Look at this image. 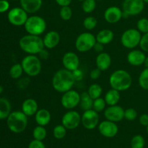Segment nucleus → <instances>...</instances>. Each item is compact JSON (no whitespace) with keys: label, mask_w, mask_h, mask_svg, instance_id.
Instances as JSON below:
<instances>
[{"label":"nucleus","mask_w":148,"mask_h":148,"mask_svg":"<svg viewBox=\"0 0 148 148\" xmlns=\"http://www.w3.org/2000/svg\"><path fill=\"white\" fill-rule=\"evenodd\" d=\"M75 81L72 72L66 69H61L56 71L51 79V85L53 89L58 92L64 93L72 90Z\"/></svg>","instance_id":"f257e3e1"},{"label":"nucleus","mask_w":148,"mask_h":148,"mask_svg":"<svg viewBox=\"0 0 148 148\" xmlns=\"http://www.w3.org/2000/svg\"><path fill=\"white\" fill-rule=\"evenodd\" d=\"M19 46L23 51L30 55H38L45 49L43 38L30 34L25 35L20 39Z\"/></svg>","instance_id":"f03ea898"},{"label":"nucleus","mask_w":148,"mask_h":148,"mask_svg":"<svg viewBox=\"0 0 148 148\" xmlns=\"http://www.w3.org/2000/svg\"><path fill=\"white\" fill-rule=\"evenodd\" d=\"M109 84L113 89L119 92L126 91L130 89L132 85V77L127 71L117 69L110 75Z\"/></svg>","instance_id":"7ed1b4c3"},{"label":"nucleus","mask_w":148,"mask_h":148,"mask_svg":"<svg viewBox=\"0 0 148 148\" xmlns=\"http://www.w3.org/2000/svg\"><path fill=\"white\" fill-rule=\"evenodd\" d=\"M28 116L22 111H15L10 113L7 119V124L9 130L13 133H22L27 128Z\"/></svg>","instance_id":"20e7f679"},{"label":"nucleus","mask_w":148,"mask_h":148,"mask_svg":"<svg viewBox=\"0 0 148 148\" xmlns=\"http://www.w3.org/2000/svg\"><path fill=\"white\" fill-rule=\"evenodd\" d=\"M21 64L24 73L29 77H36L41 72V61L38 55L28 54L25 56L22 60Z\"/></svg>","instance_id":"39448f33"},{"label":"nucleus","mask_w":148,"mask_h":148,"mask_svg":"<svg viewBox=\"0 0 148 148\" xmlns=\"http://www.w3.org/2000/svg\"><path fill=\"white\" fill-rule=\"evenodd\" d=\"M47 27L44 18L38 15L29 16L24 25V27L27 34L39 36L45 33Z\"/></svg>","instance_id":"423d86ee"},{"label":"nucleus","mask_w":148,"mask_h":148,"mask_svg":"<svg viewBox=\"0 0 148 148\" xmlns=\"http://www.w3.org/2000/svg\"><path fill=\"white\" fill-rule=\"evenodd\" d=\"M142 33L137 28H130L122 33L121 36V43L127 49H134L140 46Z\"/></svg>","instance_id":"0eeeda50"},{"label":"nucleus","mask_w":148,"mask_h":148,"mask_svg":"<svg viewBox=\"0 0 148 148\" xmlns=\"http://www.w3.org/2000/svg\"><path fill=\"white\" fill-rule=\"evenodd\" d=\"M96 43V38L90 32H83L77 37L75 46L77 50L80 53H85L93 49Z\"/></svg>","instance_id":"6e6552de"},{"label":"nucleus","mask_w":148,"mask_h":148,"mask_svg":"<svg viewBox=\"0 0 148 148\" xmlns=\"http://www.w3.org/2000/svg\"><path fill=\"white\" fill-rule=\"evenodd\" d=\"M28 17V13L22 7H14L9 10L7 14L8 21L14 26H24Z\"/></svg>","instance_id":"1a4fd4ad"},{"label":"nucleus","mask_w":148,"mask_h":148,"mask_svg":"<svg viewBox=\"0 0 148 148\" xmlns=\"http://www.w3.org/2000/svg\"><path fill=\"white\" fill-rule=\"evenodd\" d=\"M80 94L75 90H69L62 93L61 104L66 110H72L79 105Z\"/></svg>","instance_id":"9d476101"},{"label":"nucleus","mask_w":148,"mask_h":148,"mask_svg":"<svg viewBox=\"0 0 148 148\" xmlns=\"http://www.w3.org/2000/svg\"><path fill=\"white\" fill-rule=\"evenodd\" d=\"M100 123L99 114L95 110L90 109L85 111L81 115V124L85 129L92 130L98 127Z\"/></svg>","instance_id":"9b49d317"},{"label":"nucleus","mask_w":148,"mask_h":148,"mask_svg":"<svg viewBox=\"0 0 148 148\" xmlns=\"http://www.w3.org/2000/svg\"><path fill=\"white\" fill-rule=\"evenodd\" d=\"M81 124V115L74 109L69 110L62 118V124L66 130H73L77 128Z\"/></svg>","instance_id":"f8f14e48"},{"label":"nucleus","mask_w":148,"mask_h":148,"mask_svg":"<svg viewBox=\"0 0 148 148\" xmlns=\"http://www.w3.org/2000/svg\"><path fill=\"white\" fill-rule=\"evenodd\" d=\"M143 0H124L122 4V11L130 16H136L143 12L145 9Z\"/></svg>","instance_id":"ddd939ff"},{"label":"nucleus","mask_w":148,"mask_h":148,"mask_svg":"<svg viewBox=\"0 0 148 148\" xmlns=\"http://www.w3.org/2000/svg\"><path fill=\"white\" fill-rule=\"evenodd\" d=\"M98 128L100 134L106 138H113L119 132V127L116 123L106 119L100 122Z\"/></svg>","instance_id":"4468645a"},{"label":"nucleus","mask_w":148,"mask_h":148,"mask_svg":"<svg viewBox=\"0 0 148 148\" xmlns=\"http://www.w3.org/2000/svg\"><path fill=\"white\" fill-rule=\"evenodd\" d=\"M106 119L114 122H119L124 119V109L119 105L109 106L104 110Z\"/></svg>","instance_id":"2eb2a0df"},{"label":"nucleus","mask_w":148,"mask_h":148,"mask_svg":"<svg viewBox=\"0 0 148 148\" xmlns=\"http://www.w3.org/2000/svg\"><path fill=\"white\" fill-rule=\"evenodd\" d=\"M62 64L64 69L73 72L75 69L79 68L80 60L76 53L73 51L66 52L62 56Z\"/></svg>","instance_id":"dca6fc26"},{"label":"nucleus","mask_w":148,"mask_h":148,"mask_svg":"<svg viewBox=\"0 0 148 148\" xmlns=\"http://www.w3.org/2000/svg\"><path fill=\"white\" fill-rule=\"evenodd\" d=\"M104 19L109 24L119 23L123 18L122 9L116 6H111L105 10L103 14Z\"/></svg>","instance_id":"f3484780"},{"label":"nucleus","mask_w":148,"mask_h":148,"mask_svg":"<svg viewBox=\"0 0 148 148\" xmlns=\"http://www.w3.org/2000/svg\"><path fill=\"white\" fill-rule=\"evenodd\" d=\"M146 55L145 52L139 49H132L128 53L127 60L130 65L134 66H139L144 64Z\"/></svg>","instance_id":"a211bd4d"},{"label":"nucleus","mask_w":148,"mask_h":148,"mask_svg":"<svg viewBox=\"0 0 148 148\" xmlns=\"http://www.w3.org/2000/svg\"><path fill=\"white\" fill-rule=\"evenodd\" d=\"M61 40L59 33L56 30H51L46 33L43 38L44 47L48 50L53 49L59 45Z\"/></svg>","instance_id":"6ab92c4d"},{"label":"nucleus","mask_w":148,"mask_h":148,"mask_svg":"<svg viewBox=\"0 0 148 148\" xmlns=\"http://www.w3.org/2000/svg\"><path fill=\"white\" fill-rule=\"evenodd\" d=\"M21 7L28 14H35L40 10L43 0H20Z\"/></svg>","instance_id":"aec40b11"},{"label":"nucleus","mask_w":148,"mask_h":148,"mask_svg":"<svg viewBox=\"0 0 148 148\" xmlns=\"http://www.w3.org/2000/svg\"><path fill=\"white\" fill-rule=\"evenodd\" d=\"M112 59L109 53L106 52H101L98 53L95 59V65L96 67L101 71H106L109 69L111 65Z\"/></svg>","instance_id":"412c9836"},{"label":"nucleus","mask_w":148,"mask_h":148,"mask_svg":"<svg viewBox=\"0 0 148 148\" xmlns=\"http://www.w3.org/2000/svg\"><path fill=\"white\" fill-rule=\"evenodd\" d=\"M38 110V104L33 98H27L22 103V111L28 117L35 116Z\"/></svg>","instance_id":"4be33fe9"},{"label":"nucleus","mask_w":148,"mask_h":148,"mask_svg":"<svg viewBox=\"0 0 148 148\" xmlns=\"http://www.w3.org/2000/svg\"><path fill=\"white\" fill-rule=\"evenodd\" d=\"M35 120L38 125L46 127L51 120V114L49 110L46 108H40L38 110L35 114Z\"/></svg>","instance_id":"5701e85b"},{"label":"nucleus","mask_w":148,"mask_h":148,"mask_svg":"<svg viewBox=\"0 0 148 148\" xmlns=\"http://www.w3.org/2000/svg\"><path fill=\"white\" fill-rule=\"evenodd\" d=\"M95 38L97 42H99L103 45H107L111 43L114 40V33L110 29H103L98 32Z\"/></svg>","instance_id":"b1692460"},{"label":"nucleus","mask_w":148,"mask_h":148,"mask_svg":"<svg viewBox=\"0 0 148 148\" xmlns=\"http://www.w3.org/2000/svg\"><path fill=\"white\" fill-rule=\"evenodd\" d=\"M119 91L116 90L115 89L111 88V90H108L104 96V100H105L106 105L109 106H115L118 105L121 100V94Z\"/></svg>","instance_id":"393cba45"},{"label":"nucleus","mask_w":148,"mask_h":148,"mask_svg":"<svg viewBox=\"0 0 148 148\" xmlns=\"http://www.w3.org/2000/svg\"><path fill=\"white\" fill-rule=\"evenodd\" d=\"M12 106L7 98H0V120L7 119L10 114Z\"/></svg>","instance_id":"a878e982"},{"label":"nucleus","mask_w":148,"mask_h":148,"mask_svg":"<svg viewBox=\"0 0 148 148\" xmlns=\"http://www.w3.org/2000/svg\"><path fill=\"white\" fill-rule=\"evenodd\" d=\"M93 105V99L89 95L88 92H82L80 94V106L81 108L84 111L92 109Z\"/></svg>","instance_id":"bb28decb"},{"label":"nucleus","mask_w":148,"mask_h":148,"mask_svg":"<svg viewBox=\"0 0 148 148\" xmlns=\"http://www.w3.org/2000/svg\"><path fill=\"white\" fill-rule=\"evenodd\" d=\"M87 92L93 100L101 98L103 94V88L98 83H92L88 88Z\"/></svg>","instance_id":"cd10ccee"},{"label":"nucleus","mask_w":148,"mask_h":148,"mask_svg":"<svg viewBox=\"0 0 148 148\" xmlns=\"http://www.w3.org/2000/svg\"><path fill=\"white\" fill-rule=\"evenodd\" d=\"M23 72H24V71H23V66H22L21 63H20L13 64L10 67L9 74H10V77L14 79H17L20 77H21Z\"/></svg>","instance_id":"c85d7f7f"},{"label":"nucleus","mask_w":148,"mask_h":148,"mask_svg":"<svg viewBox=\"0 0 148 148\" xmlns=\"http://www.w3.org/2000/svg\"><path fill=\"white\" fill-rule=\"evenodd\" d=\"M46 136H47V131H46L45 127L38 125L37 127L33 129V137L34 140L43 141V140L46 139Z\"/></svg>","instance_id":"c756f323"},{"label":"nucleus","mask_w":148,"mask_h":148,"mask_svg":"<svg viewBox=\"0 0 148 148\" xmlns=\"http://www.w3.org/2000/svg\"><path fill=\"white\" fill-rule=\"evenodd\" d=\"M138 83L142 89L148 90V68H145L141 72L138 78Z\"/></svg>","instance_id":"7c9ffc66"},{"label":"nucleus","mask_w":148,"mask_h":148,"mask_svg":"<svg viewBox=\"0 0 148 148\" xmlns=\"http://www.w3.org/2000/svg\"><path fill=\"white\" fill-rule=\"evenodd\" d=\"M96 8V0H84L82 4V9L87 14L93 12Z\"/></svg>","instance_id":"2f4dec72"},{"label":"nucleus","mask_w":148,"mask_h":148,"mask_svg":"<svg viewBox=\"0 0 148 148\" xmlns=\"http://www.w3.org/2000/svg\"><path fill=\"white\" fill-rule=\"evenodd\" d=\"M145 145V140L143 136L140 134L134 135L132 138L130 143L131 148H144Z\"/></svg>","instance_id":"473e14b6"},{"label":"nucleus","mask_w":148,"mask_h":148,"mask_svg":"<svg viewBox=\"0 0 148 148\" xmlns=\"http://www.w3.org/2000/svg\"><path fill=\"white\" fill-rule=\"evenodd\" d=\"M82 25H83V27L86 30H92L96 27L97 25H98V20H97V19L95 17L88 16V17H85L84 19Z\"/></svg>","instance_id":"72a5a7b5"},{"label":"nucleus","mask_w":148,"mask_h":148,"mask_svg":"<svg viewBox=\"0 0 148 148\" xmlns=\"http://www.w3.org/2000/svg\"><path fill=\"white\" fill-rule=\"evenodd\" d=\"M66 129L62 124L56 125L53 130V135L57 140H62L66 134Z\"/></svg>","instance_id":"f704fd0d"},{"label":"nucleus","mask_w":148,"mask_h":148,"mask_svg":"<svg viewBox=\"0 0 148 148\" xmlns=\"http://www.w3.org/2000/svg\"><path fill=\"white\" fill-rule=\"evenodd\" d=\"M72 10L69 6H64L62 7L59 11V16L64 21H68L72 17Z\"/></svg>","instance_id":"c9c22d12"},{"label":"nucleus","mask_w":148,"mask_h":148,"mask_svg":"<svg viewBox=\"0 0 148 148\" xmlns=\"http://www.w3.org/2000/svg\"><path fill=\"white\" fill-rule=\"evenodd\" d=\"M106 103L105 100H104V98L101 97V98L93 100L92 109L95 110L98 113L102 112L106 109Z\"/></svg>","instance_id":"e433bc0d"},{"label":"nucleus","mask_w":148,"mask_h":148,"mask_svg":"<svg viewBox=\"0 0 148 148\" xmlns=\"http://www.w3.org/2000/svg\"><path fill=\"white\" fill-rule=\"evenodd\" d=\"M137 29L142 34L148 33V19L145 17L140 19L137 23Z\"/></svg>","instance_id":"4c0bfd02"},{"label":"nucleus","mask_w":148,"mask_h":148,"mask_svg":"<svg viewBox=\"0 0 148 148\" xmlns=\"http://www.w3.org/2000/svg\"><path fill=\"white\" fill-rule=\"evenodd\" d=\"M138 116L137 111L133 108H129L124 110V119L129 121H133L136 120Z\"/></svg>","instance_id":"58836bf2"},{"label":"nucleus","mask_w":148,"mask_h":148,"mask_svg":"<svg viewBox=\"0 0 148 148\" xmlns=\"http://www.w3.org/2000/svg\"><path fill=\"white\" fill-rule=\"evenodd\" d=\"M140 47L145 53H148V33L143 34L140 43Z\"/></svg>","instance_id":"ea45409f"},{"label":"nucleus","mask_w":148,"mask_h":148,"mask_svg":"<svg viewBox=\"0 0 148 148\" xmlns=\"http://www.w3.org/2000/svg\"><path fill=\"white\" fill-rule=\"evenodd\" d=\"M28 148H46L43 141L33 140L29 143Z\"/></svg>","instance_id":"a19ab883"},{"label":"nucleus","mask_w":148,"mask_h":148,"mask_svg":"<svg viewBox=\"0 0 148 148\" xmlns=\"http://www.w3.org/2000/svg\"><path fill=\"white\" fill-rule=\"evenodd\" d=\"M72 72V75H73L74 78H75V81L76 82H79L83 79L84 78V73L82 70H81L79 68L74 70Z\"/></svg>","instance_id":"79ce46f5"},{"label":"nucleus","mask_w":148,"mask_h":148,"mask_svg":"<svg viewBox=\"0 0 148 148\" xmlns=\"http://www.w3.org/2000/svg\"><path fill=\"white\" fill-rule=\"evenodd\" d=\"M101 72H102V71L101 69L97 67L95 68V69H92L91 72H90V79H93V80L98 79L101 77Z\"/></svg>","instance_id":"37998d69"},{"label":"nucleus","mask_w":148,"mask_h":148,"mask_svg":"<svg viewBox=\"0 0 148 148\" xmlns=\"http://www.w3.org/2000/svg\"><path fill=\"white\" fill-rule=\"evenodd\" d=\"M10 9V3L7 0H0V13H4Z\"/></svg>","instance_id":"c03bdc74"},{"label":"nucleus","mask_w":148,"mask_h":148,"mask_svg":"<svg viewBox=\"0 0 148 148\" xmlns=\"http://www.w3.org/2000/svg\"><path fill=\"white\" fill-rule=\"evenodd\" d=\"M139 121L140 124L143 127H147L148 126V114H143L139 118Z\"/></svg>","instance_id":"a18cd8bd"},{"label":"nucleus","mask_w":148,"mask_h":148,"mask_svg":"<svg viewBox=\"0 0 148 148\" xmlns=\"http://www.w3.org/2000/svg\"><path fill=\"white\" fill-rule=\"evenodd\" d=\"M38 57L40 58V59H43V60H46V59H48L49 57V52L48 51L47 49H43L40 53L38 54Z\"/></svg>","instance_id":"49530a36"},{"label":"nucleus","mask_w":148,"mask_h":148,"mask_svg":"<svg viewBox=\"0 0 148 148\" xmlns=\"http://www.w3.org/2000/svg\"><path fill=\"white\" fill-rule=\"evenodd\" d=\"M94 49V51H95V52L100 53H101V52H103L104 45L102 44V43H99V42L96 41V43H95V44L94 45L93 49Z\"/></svg>","instance_id":"de8ad7c7"},{"label":"nucleus","mask_w":148,"mask_h":148,"mask_svg":"<svg viewBox=\"0 0 148 148\" xmlns=\"http://www.w3.org/2000/svg\"><path fill=\"white\" fill-rule=\"evenodd\" d=\"M56 4L62 7H64V6H69L70 4L72 3V0H55Z\"/></svg>","instance_id":"09e8293b"},{"label":"nucleus","mask_w":148,"mask_h":148,"mask_svg":"<svg viewBox=\"0 0 148 148\" xmlns=\"http://www.w3.org/2000/svg\"><path fill=\"white\" fill-rule=\"evenodd\" d=\"M144 65L145 66V68H148V56H146L145 59Z\"/></svg>","instance_id":"8fccbe9b"},{"label":"nucleus","mask_w":148,"mask_h":148,"mask_svg":"<svg viewBox=\"0 0 148 148\" xmlns=\"http://www.w3.org/2000/svg\"><path fill=\"white\" fill-rule=\"evenodd\" d=\"M3 90H4V88H3V87L1 86V85H0V94L2 93V92H3Z\"/></svg>","instance_id":"3c124183"},{"label":"nucleus","mask_w":148,"mask_h":148,"mask_svg":"<svg viewBox=\"0 0 148 148\" xmlns=\"http://www.w3.org/2000/svg\"><path fill=\"white\" fill-rule=\"evenodd\" d=\"M144 1L145 3H147V4H148V0H143Z\"/></svg>","instance_id":"603ef678"},{"label":"nucleus","mask_w":148,"mask_h":148,"mask_svg":"<svg viewBox=\"0 0 148 148\" xmlns=\"http://www.w3.org/2000/svg\"><path fill=\"white\" fill-rule=\"evenodd\" d=\"M146 128H147V134H148V126L147 127H146Z\"/></svg>","instance_id":"864d4df0"},{"label":"nucleus","mask_w":148,"mask_h":148,"mask_svg":"<svg viewBox=\"0 0 148 148\" xmlns=\"http://www.w3.org/2000/svg\"><path fill=\"white\" fill-rule=\"evenodd\" d=\"M77 1H83L84 0H77Z\"/></svg>","instance_id":"5fc2aeb1"},{"label":"nucleus","mask_w":148,"mask_h":148,"mask_svg":"<svg viewBox=\"0 0 148 148\" xmlns=\"http://www.w3.org/2000/svg\"><path fill=\"white\" fill-rule=\"evenodd\" d=\"M12 1H17V0H12Z\"/></svg>","instance_id":"6e6d98bb"},{"label":"nucleus","mask_w":148,"mask_h":148,"mask_svg":"<svg viewBox=\"0 0 148 148\" xmlns=\"http://www.w3.org/2000/svg\"><path fill=\"white\" fill-rule=\"evenodd\" d=\"M96 1H97V0H96Z\"/></svg>","instance_id":"4d7b16f0"}]
</instances>
